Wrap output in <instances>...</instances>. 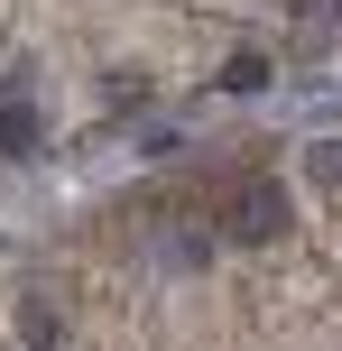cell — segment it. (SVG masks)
<instances>
[{
    "instance_id": "obj_1",
    "label": "cell",
    "mask_w": 342,
    "mask_h": 351,
    "mask_svg": "<svg viewBox=\"0 0 342 351\" xmlns=\"http://www.w3.org/2000/svg\"><path fill=\"white\" fill-rule=\"evenodd\" d=\"M222 231H232V241H278V231H287V194H278V185H250V194H232Z\"/></svg>"
},
{
    "instance_id": "obj_2",
    "label": "cell",
    "mask_w": 342,
    "mask_h": 351,
    "mask_svg": "<svg viewBox=\"0 0 342 351\" xmlns=\"http://www.w3.org/2000/svg\"><path fill=\"white\" fill-rule=\"evenodd\" d=\"M28 148H37V93L0 84V158H28Z\"/></svg>"
},
{
    "instance_id": "obj_3",
    "label": "cell",
    "mask_w": 342,
    "mask_h": 351,
    "mask_svg": "<svg viewBox=\"0 0 342 351\" xmlns=\"http://www.w3.org/2000/svg\"><path fill=\"white\" fill-rule=\"evenodd\" d=\"M19 342H28V351H56V342H65L56 305H19Z\"/></svg>"
},
{
    "instance_id": "obj_4",
    "label": "cell",
    "mask_w": 342,
    "mask_h": 351,
    "mask_svg": "<svg viewBox=\"0 0 342 351\" xmlns=\"http://www.w3.org/2000/svg\"><path fill=\"white\" fill-rule=\"evenodd\" d=\"M269 84V56H232V65H222V93H259Z\"/></svg>"
},
{
    "instance_id": "obj_5",
    "label": "cell",
    "mask_w": 342,
    "mask_h": 351,
    "mask_svg": "<svg viewBox=\"0 0 342 351\" xmlns=\"http://www.w3.org/2000/svg\"><path fill=\"white\" fill-rule=\"evenodd\" d=\"M333 37V0H306V10H296V47H324Z\"/></svg>"
},
{
    "instance_id": "obj_6",
    "label": "cell",
    "mask_w": 342,
    "mask_h": 351,
    "mask_svg": "<svg viewBox=\"0 0 342 351\" xmlns=\"http://www.w3.org/2000/svg\"><path fill=\"white\" fill-rule=\"evenodd\" d=\"M315 176H342V148H324V139H315V158H306Z\"/></svg>"
}]
</instances>
